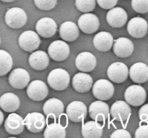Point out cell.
<instances>
[{"label": "cell", "instance_id": "30bf717a", "mask_svg": "<svg viewBox=\"0 0 148 138\" xmlns=\"http://www.w3.org/2000/svg\"><path fill=\"white\" fill-rule=\"evenodd\" d=\"M66 116L72 122H83L88 114V109L85 103L75 101L68 104L66 109Z\"/></svg>", "mask_w": 148, "mask_h": 138}, {"label": "cell", "instance_id": "6da1fadb", "mask_svg": "<svg viewBox=\"0 0 148 138\" xmlns=\"http://www.w3.org/2000/svg\"><path fill=\"white\" fill-rule=\"evenodd\" d=\"M47 81L53 90L63 91L69 86L70 76L64 69L55 68L49 73Z\"/></svg>", "mask_w": 148, "mask_h": 138}, {"label": "cell", "instance_id": "8d00e7d4", "mask_svg": "<svg viewBox=\"0 0 148 138\" xmlns=\"http://www.w3.org/2000/svg\"><path fill=\"white\" fill-rule=\"evenodd\" d=\"M139 117L141 122H145L148 124V103L142 106L139 110Z\"/></svg>", "mask_w": 148, "mask_h": 138}, {"label": "cell", "instance_id": "277c9868", "mask_svg": "<svg viewBox=\"0 0 148 138\" xmlns=\"http://www.w3.org/2000/svg\"><path fill=\"white\" fill-rule=\"evenodd\" d=\"M114 85L106 79H99L92 86V94L98 100H108L114 96Z\"/></svg>", "mask_w": 148, "mask_h": 138}, {"label": "cell", "instance_id": "ffe728a7", "mask_svg": "<svg viewBox=\"0 0 148 138\" xmlns=\"http://www.w3.org/2000/svg\"><path fill=\"white\" fill-rule=\"evenodd\" d=\"M96 64L97 60L95 55L90 52L80 53L77 56L75 60V65L78 70L85 73H88L94 70Z\"/></svg>", "mask_w": 148, "mask_h": 138}, {"label": "cell", "instance_id": "d590c367", "mask_svg": "<svg viewBox=\"0 0 148 138\" xmlns=\"http://www.w3.org/2000/svg\"><path fill=\"white\" fill-rule=\"evenodd\" d=\"M110 137L111 138H116V137H121V138H131L132 136L130 132L124 129H116L114 131L112 134L110 135Z\"/></svg>", "mask_w": 148, "mask_h": 138}, {"label": "cell", "instance_id": "5b68a950", "mask_svg": "<svg viewBox=\"0 0 148 138\" xmlns=\"http://www.w3.org/2000/svg\"><path fill=\"white\" fill-rule=\"evenodd\" d=\"M107 76L111 81L116 83H121L127 80L130 76V70L124 63L115 62L108 66Z\"/></svg>", "mask_w": 148, "mask_h": 138}, {"label": "cell", "instance_id": "83f0119b", "mask_svg": "<svg viewBox=\"0 0 148 138\" xmlns=\"http://www.w3.org/2000/svg\"><path fill=\"white\" fill-rule=\"evenodd\" d=\"M104 124H101L97 121H89L82 125L81 132L85 138H100L103 132Z\"/></svg>", "mask_w": 148, "mask_h": 138}, {"label": "cell", "instance_id": "d6986e66", "mask_svg": "<svg viewBox=\"0 0 148 138\" xmlns=\"http://www.w3.org/2000/svg\"><path fill=\"white\" fill-rule=\"evenodd\" d=\"M92 78L85 72H80L73 76L72 84L73 89L78 93H87L92 87Z\"/></svg>", "mask_w": 148, "mask_h": 138}, {"label": "cell", "instance_id": "7a4b0ae2", "mask_svg": "<svg viewBox=\"0 0 148 138\" xmlns=\"http://www.w3.org/2000/svg\"><path fill=\"white\" fill-rule=\"evenodd\" d=\"M27 14L24 9L20 7L9 9L4 16V21L7 26L12 29H20L27 22Z\"/></svg>", "mask_w": 148, "mask_h": 138}, {"label": "cell", "instance_id": "f35d334b", "mask_svg": "<svg viewBox=\"0 0 148 138\" xmlns=\"http://www.w3.org/2000/svg\"><path fill=\"white\" fill-rule=\"evenodd\" d=\"M1 1H3V2H12V1H14V0H1Z\"/></svg>", "mask_w": 148, "mask_h": 138}, {"label": "cell", "instance_id": "8fae6325", "mask_svg": "<svg viewBox=\"0 0 148 138\" xmlns=\"http://www.w3.org/2000/svg\"><path fill=\"white\" fill-rule=\"evenodd\" d=\"M110 114L114 120L126 122L131 116L132 109L127 101H116L111 105Z\"/></svg>", "mask_w": 148, "mask_h": 138}, {"label": "cell", "instance_id": "5bb4252c", "mask_svg": "<svg viewBox=\"0 0 148 138\" xmlns=\"http://www.w3.org/2000/svg\"><path fill=\"white\" fill-rule=\"evenodd\" d=\"M127 32L134 38H143L148 31L147 22L140 17H133L127 24Z\"/></svg>", "mask_w": 148, "mask_h": 138}, {"label": "cell", "instance_id": "74e56055", "mask_svg": "<svg viewBox=\"0 0 148 138\" xmlns=\"http://www.w3.org/2000/svg\"><path fill=\"white\" fill-rule=\"evenodd\" d=\"M0 116H1V120H0V125H1L4 121V114H3L2 111H0Z\"/></svg>", "mask_w": 148, "mask_h": 138}, {"label": "cell", "instance_id": "8992f818", "mask_svg": "<svg viewBox=\"0 0 148 138\" xmlns=\"http://www.w3.org/2000/svg\"><path fill=\"white\" fill-rule=\"evenodd\" d=\"M70 53V48L63 40H55L52 42L48 48L49 55L55 61H63L66 60Z\"/></svg>", "mask_w": 148, "mask_h": 138}, {"label": "cell", "instance_id": "52a82bcc", "mask_svg": "<svg viewBox=\"0 0 148 138\" xmlns=\"http://www.w3.org/2000/svg\"><path fill=\"white\" fill-rule=\"evenodd\" d=\"M26 93L30 99L35 101H40L47 97L49 89L43 81L40 80H34L27 86Z\"/></svg>", "mask_w": 148, "mask_h": 138}, {"label": "cell", "instance_id": "f546056e", "mask_svg": "<svg viewBox=\"0 0 148 138\" xmlns=\"http://www.w3.org/2000/svg\"><path fill=\"white\" fill-rule=\"evenodd\" d=\"M12 66V57L10 53L4 50H0V76H2L8 73Z\"/></svg>", "mask_w": 148, "mask_h": 138}, {"label": "cell", "instance_id": "484cf974", "mask_svg": "<svg viewBox=\"0 0 148 138\" xmlns=\"http://www.w3.org/2000/svg\"><path fill=\"white\" fill-rule=\"evenodd\" d=\"M114 37L108 32H100L93 38V45L98 51L107 52L113 47Z\"/></svg>", "mask_w": 148, "mask_h": 138}, {"label": "cell", "instance_id": "7c38bea8", "mask_svg": "<svg viewBox=\"0 0 148 138\" xmlns=\"http://www.w3.org/2000/svg\"><path fill=\"white\" fill-rule=\"evenodd\" d=\"M46 122L45 116L38 112L27 114L25 118V125L27 130L32 133L42 132L46 126Z\"/></svg>", "mask_w": 148, "mask_h": 138}, {"label": "cell", "instance_id": "ba28073f", "mask_svg": "<svg viewBox=\"0 0 148 138\" xmlns=\"http://www.w3.org/2000/svg\"><path fill=\"white\" fill-rule=\"evenodd\" d=\"M90 117L92 120L101 122L105 124V121L109 116L110 109L105 101L98 100L93 101L88 109Z\"/></svg>", "mask_w": 148, "mask_h": 138}, {"label": "cell", "instance_id": "f1b7e54d", "mask_svg": "<svg viewBox=\"0 0 148 138\" xmlns=\"http://www.w3.org/2000/svg\"><path fill=\"white\" fill-rule=\"evenodd\" d=\"M66 129L63 125L58 122H53L48 125L43 132L45 138H64Z\"/></svg>", "mask_w": 148, "mask_h": 138}, {"label": "cell", "instance_id": "7402d4cb", "mask_svg": "<svg viewBox=\"0 0 148 138\" xmlns=\"http://www.w3.org/2000/svg\"><path fill=\"white\" fill-rule=\"evenodd\" d=\"M114 53L119 57H127L134 52V44L127 37H119L114 40Z\"/></svg>", "mask_w": 148, "mask_h": 138}, {"label": "cell", "instance_id": "d4e9b609", "mask_svg": "<svg viewBox=\"0 0 148 138\" xmlns=\"http://www.w3.org/2000/svg\"><path fill=\"white\" fill-rule=\"evenodd\" d=\"M30 67L36 70H43L49 64V57L43 50H37L31 53L28 58Z\"/></svg>", "mask_w": 148, "mask_h": 138}, {"label": "cell", "instance_id": "2e32d148", "mask_svg": "<svg viewBox=\"0 0 148 138\" xmlns=\"http://www.w3.org/2000/svg\"><path fill=\"white\" fill-rule=\"evenodd\" d=\"M25 126V119L17 114L11 113L4 121V129L10 135H20L24 131Z\"/></svg>", "mask_w": 148, "mask_h": 138}, {"label": "cell", "instance_id": "1f68e13d", "mask_svg": "<svg viewBox=\"0 0 148 138\" xmlns=\"http://www.w3.org/2000/svg\"><path fill=\"white\" fill-rule=\"evenodd\" d=\"M131 4L133 9L139 14L148 12V0H132Z\"/></svg>", "mask_w": 148, "mask_h": 138}, {"label": "cell", "instance_id": "603a6c76", "mask_svg": "<svg viewBox=\"0 0 148 138\" xmlns=\"http://www.w3.org/2000/svg\"><path fill=\"white\" fill-rule=\"evenodd\" d=\"M79 26L75 22L66 21L62 23L59 27V36L63 40L73 42L77 39L79 34Z\"/></svg>", "mask_w": 148, "mask_h": 138}, {"label": "cell", "instance_id": "3957f363", "mask_svg": "<svg viewBox=\"0 0 148 138\" xmlns=\"http://www.w3.org/2000/svg\"><path fill=\"white\" fill-rule=\"evenodd\" d=\"M147 98L146 91L140 85H132L126 89L124 99L129 104L133 106H139L145 102Z\"/></svg>", "mask_w": 148, "mask_h": 138}, {"label": "cell", "instance_id": "4dcf8cb0", "mask_svg": "<svg viewBox=\"0 0 148 138\" xmlns=\"http://www.w3.org/2000/svg\"><path fill=\"white\" fill-rule=\"evenodd\" d=\"M75 6L79 11L88 13L94 10L96 6L95 0H75Z\"/></svg>", "mask_w": 148, "mask_h": 138}, {"label": "cell", "instance_id": "e0dca14e", "mask_svg": "<svg viewBox=\"0 0 148 138\" xmlns=\"http://www.w3.org/2000/svg\"><path fill=\"white\" fill-rule=\"evenodd\" d=\"M128 14L121 7H114L108 12L106 20L108 24L114 28H120L127 23Z\"/></svg>", "mask_w": 148, "mask_h": 138}, {"label": "cell", "instance_id": "9c48e42d", "mask_svg": "<svg viewBox=\"0 0 148 138\" xmlns=\"http://www.w3.org/2000/svg\"><path fill=\"white\" fill-rule=\"evenodd\" d=\"M18 43L21 49L26 52H33L38 48L40 40L38 34L32 30H26L20 35Z\"/></svg>", "mask_w": 148, "mask_h": 138}, {"label": "cell", "instance_id": "4fadbf2b", "mask_svg": "<svg viewBox=\"0 0 148 138\" xmlns=\"http://www.w3.org/2000/svg\"><path fill=\"white\" fill-rule=\"evenodd\" d=\"M30 80L28 72L21 68H17L12 70L8 77L10 86L17 89H23L27 86Z\"/></svg>", "mask_w": 148, "mask_h": 138}, {"label": "cell", "instance_id": "cb8c5ba5", "mask_svg": "<svg viewBox=\"0 0 148 138\" xmlns=\"http://www.w3.org/2000/svg\"><path fill=\"white\" fill-rule=\"evenodd\" d=\"M130 77L136 83H144L148 80V66L145 63H136L130 69Z\"/></svg>", "mask_w": 148, "mask_h": 138}, {"label": "cell", "instance_id": "836d02e7", "mask_svg": "<svg viewBox=\"0 0 148 138\" xmlns=\"http://www.w3.org/2000/svg\"><path fill=\"white\" fill-rule=\"evenodd\" d=\"M98 6L104 9H111L117 4L118 0H96Z\"/></svg>", "mask_w": 148, "mask_h": 138}, {"label": "cell", "instance_id": "44dd1931", "mask_svg": "<svg viewBox=\"0 0 148 138\" xmlns=\"http://www.w3.org/2000/svg\"><path fill=\"white\" fill-rule=\"evenodd\" d=\"M64 106L62 101L56 98H51L46 101L43 106V111L48 118L59 119L64 113Z\"/></svg>", "mask_w": 148, "mask_h": 138}, {"label": "cell", "instance_id": "d6a6232c", "mask_svg": "<svg viewBox=\"0 0 148 138\" xmlns=\"http://www.w3.org/2000/svg\"><path fill=\"white\" fill-rule=\"evenodd\" d=\"M34 3L39 9L49 11L56 7L57 0H34Z\"/></svg>", "mask_w": 148, "mask_h": 138}, {"label": "cell", "instance_id": "9a60e30c", "mask_svg": "<svg viewBox=\"0 0 148 138\" xmlns=\"http://www.w3.org/2000/svg\"><path fill=\"white\" fill-rule=\"evenodd\" d=\"M77 23L81 31L88 34L95 32L100 27L98 17L95 14L91 13H85L81 15Z\"/></svg>", "mask_w": 148, "mask_h": 138}, {"label": "cell", "instance_id": "ac0fdd59", "mask_svg": "<svg viewBox=\"0 0 148 138\" xmlns=\"http://www.w3.org/2000/svg\"><path fill=\"white\" fill-rule=\"evenodd\" d=\"M36 30L40 37L49 38L56 34L57 31V24L52 18L43 17L36 23Z\"/></svg>", "mask_w": 148, "mask_h": 138}, {"label": "cell", "instance_id": "4316f807", "mask_svg": "<svg viewBox=\"0 0 148 138\" xmlns=\"http://www.w3.org/2000/svg\"><path fill=\"white\" fill-rule=\"evenodd\" d=\"M20 104V99L13 93H4L0 98V107L5 112H14L19 109Z\"/></svg>", "mask_w": 148, "mask_h": 138}, {"label": "cell", "instance_id": "e575fe53", "mask_svg": "<svg viewBox=\"0 0 148 138\" xmlns=\"http://www.w3.org/2000/svg\"><path fill=\"white\" fill-rule=\"evenodd\" d=\"M134 137L136 138H148V124L143 125L140 124V126L136 130Z\"/></svg>", "mask_w": 148, "mask_h": 138}]
</instances>
